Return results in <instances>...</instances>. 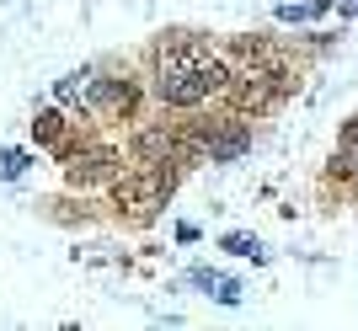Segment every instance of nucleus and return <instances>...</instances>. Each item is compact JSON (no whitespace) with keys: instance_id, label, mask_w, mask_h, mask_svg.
Returning <instances> with one entry per match:
<instances>
[{"instance_id":"12","label":"nucleus","mask_w":358,"mask_h":331,"mask_svg":"<svg viewBox=\"0 0 358 331\" xmlns=\"http://www.w3.org/2000/svg\"><path fill=\"white\" fill-rule=\"evenodd\" d=\"M321 11H327V0H310V6H284L278 16H284V22H305V16H321Z\"/></svg>"},{"instance_id":"10","label":"nucleus","mask_w":358,"mask_h":331,"mask_svg":"<svg viewBox=\"0 0 358 331\" xmlns=\"http://www.w3.org/2000/svg\"><path fill=\"white\" fill-rule=\"evenodd\" d=\"M86 91H91V75H86V70H80V75H64V80H59V102H80Z\"/></svg>"},{"instance_id":"6","label":"nucleus","mask_w":358,"mask_h":331,"mask_svg":"<svg viewBox=\"0 0 358 331\" xmlns=\"http://www.w3.org/2000/svg\"><path fill=\"white\" fill-rule=\"evenodd\" d=\"M86 96L102 107V112H134V86H129V80H91Z\"/></svg>"},{"instance_id":"13","label":"nucleus","mask_w":358,"mask_h":331,"mask_svg":"<svg viewBox=\"0 0 358 331\" xmlns=\"http://www.w3.org/2000/svg\"><path fill=\"white\" fill-rule=\"evenodd\" d=\"M22 166H27V155H22V150H6V155H0V171H6V177H16Z\"/></svg>"},{"instance_id":"15","label":"nucleus","mask_w":358,"mask_h":331,"mask_svg":"<svg viewBox=\"0 0 358 331\" xmlns=\"http://www.w3.org/2000/svg\"><path fill=\"white\" fill-rule=\"evenodd\" d=\"M353 6H358V0H353Z\"/></svg>"},{"instance_id":"1","label":"nucleus","mask_w":358,"mask_h":331,"mask_svg":"<svg viewBox=\"0 0 358 331\" xmlns=\"http://www.w3.org/2000/svg\"><path fill=\"white\" fill-rule=\"evenodd\" d=\"M224 86H230L224 59L209 54V48H198V43H171V48H161V59H155V91H161V102H171V107H198Z\"/></svg>"},{"instance_id":"14","label":"nucleus","mask_w":358,"mask_h":331,"mask_svg":"<svg viewBox=\"0 0 358 331\" xmlns=\"http://www.w3.org/2000/svg\"><path fill=\"white\" fill-rule=\"evenodd\" d=\"M343 145H358V118H348V123H343Z\"/></svg>"},{"instance_id":"3","label":"nucleus","mask_w":358,"mask_h":331,"mask_svg":"<svg viewBox=\"0 0 358 331\" xmlns=\"http://www.w3.org/2000/svg\"><path fill=\"white\" fill-rule=\"evenodd\" d=\"M284 91H289L284 64H246L241 75H230V96H236L241 112H262V107H273Z\"/></svg>"},{"instance_id":"7","label":"nucleus","mask_w":358,"mask_h":331,"mask_svg":"<svg viewBox=\"0 0 358 331\" xmlns=\"http://www.w3.org/2000/svg\"><path fill=\"white\" fill-rule=\"evenodd\" d=\"M193 284L214 288V300H220V304H241V284H236V278H220V272L198 267V272H193Z\"/></svg>"},{"instance_id":"9","label":"nucleus","mask_w":358,"mask_h":331,"mask_svg":"<svg viewBox=\"0 0 358 331\" xmlns=\"http://www.w3.org/2000/svg\"><path fill=\"white\" fill-rule=\"evenodd\" d=\"M331 177H343V182H358V145H343V150L331 155Z\"/></svg>"},{"instance_id":"5","label":"nucleus","mask_w":358,"mask_h":331,"mask_svg":"<svg viewBox=\"0 0 358 331\" xmlns=\"http://www.w3.org/2000/svg\"><path fill=\"white\" fill-rule=\"evenodd\" d=\"M203 150H209V161H214V166L241 161V155L252 150V123L230 118V123H220V128H209V134H203Z\"/></svg>"},{"instance_id":"2","label":"nucleus","mask_w":358,"mask_h":331,"mask_svg":"<svg viewBox=\"0 0 358 331\" xmlns=\"http://www.w3.org/2000/svg\"><path fill=\"white\" fill-rule=\"evenodd\" d=\"M171 187H177V171H171L166 161H155V166H145V171H129V177H118L113 198H118V209H129L134 219H155V214L166 209Z\"/></svg>"},{"instance_id":"11","label":"nucleus","mask_w":358,"mask_h":331,"mask_svg":"<svg viewBox=\"0 0 358 331\" xmlns=\"http://www.w3.org/2000/svg\"><path fill=\"white\" fill-rule=\"evenodd\" d=\"M224 251H236V256H252V262H262V256H268L262 246L252 241V235H224Z\"/></svg>"},{"instance_id":"4","label":"nucleus","mask_w":358,"mask_h":331,"mask_svg":"<svg viewBox=\"0 0 358 331\" xmlns=\"http://www.w3.org/2000/svg\"><path fill=\"white\" fill-rule=\"evenodd\" d=\"M118 177V150L113 145H86L64 161V182L70 187H96V182H113Z\"/></svg>"},{"instance_id":"8","label":"nucleus","mask_w":358,"mask_h":331,"mask_svg":"<svg viewBox=\"0 0 358 331\" xmlns=\"http://www.w3.org/2000/svg\"><path fill=\"white\" fill-rule=\"evenodd\" d=\"M32 139H38V145H59V139H64V118H59V112H38Z\"/></svg>"}]
</instances>
